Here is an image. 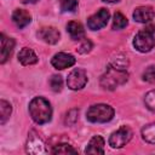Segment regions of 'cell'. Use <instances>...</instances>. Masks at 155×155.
<instances>
[{"label": "cell", "instance_id": "6da1fadb", "mask_svg": "<svg viewBox=\"0 0 155 155\" xmlns=\"http://www.w3.org/2000/svg\"><path fill=\"white\" fill-rule=\"evenodd\" d=\"M28 109L31 119L39 125L47 124L52 119V107L44 97H34L30 101Z\"/></svg>", "mask_w": 155, "mask_h": 155}, {"label": "cell", "instance_id": "7a4b0ae2", "mask_svg": "<svg viewBox=\"0 0 155 155\" xmlns=\"http://www.w3.org/2000/svg\"><path fill=\"white\" fill-rule=\"evenodd\" d=\"M128 80V73L126 69H119L113 65H109L105 70V73L101 76V86L104 90L114 91L119 86L126 84Z\"/></svg>", "mask_w": 155, "mask_h": 155}, {"label": "cell", "instance_id": "3957f363", "mask_svg": "<svg viewBox=\"0 0 155 155\" xmlns=\"http://www.w3.org/2000/svg\"><path fill=\"white\" fill-rule=\"evenodd\" d=\"M114 114L115 110L113 107H110L109 104L98 103L88 108L86 113V119L93 124H104V122H109L114 117Z\"/></svg>", "mask_w": 155, "mask_h": 155}, {"label": "cell", "instance_id": "277c9868", "mask_svg": "<svg viewBox=\"0 0 155 155\" xmlns=\"http://www.w3.org/2000/svg\"><path fill=\"white\" fill-rule=\"evenodd\" d=\"M133 46L142 53L151 51L155 46V25H148L145 29L139 30L133 38Z\"/></svg>", "mask_w": 155, "mask_h": 155}, {"label": "cell", "instance_id": "5b68a950", "mask_svg": "<svg viewBox=\"0 0 155 155\" xmlns=\"http://www.w3.org/2000/svg\"><path fill=\"white\" fill-rule=\"evenodd\" d=\"M133 133L128 126H121L115 132H113L109 137V145L113 149H120L125 147L132 138Z\"/></svg>", "mask_w": 155, "mask_h": 155}, {"label": "cell", "instance_id": "8992f818", "mask_svg": "<svg viewBox=\"0 0 155 155\" xmlns=\"http://www.w3.org/2000/svg\"><path fill=\"white\" fill-rule=\"evenodd\" d=\"M25 151L31 155H40L47 151L44 140L41 139V137H39V134L35 131H30L28 134V139L25 143Z\"/></svg>", "mask_w": 155, "mask_h": 155}, {"label": "cell", "instance_id": "52a82bcc", "mask_svg": "<svg viewBox=\"0 0 155 155\" xmlns=\"http://www.w3.org/2000/svg\"><path fill=\"white\" fill-rule=\"evenodd\" d=\"M86 84H87V74L81 68L74 69L73 71H70V74L67 78V85L73 91L84 88L86 86Z\"/></svg>", "mask_w": 155, "mask_h": 155}, {"label": "cell", "instance_id": "ba28073f", "mask_svg": "<svg viewBox=\"0 0 155 155\" xmlns=\"http://www.w3.org/2000/svg\"><path fill=\"white\" fill-rule=\"evenodd\" d=\"M110 13L107 8L102 7L99 8L96 13H93L92 16H90L87 18V27L91 30H99L102 28H104L109 21Z\"/></svg>", "mask_w": 155, "mask_h": 155}, {"label": "cell", "instance_id": "9c48e42d", "mask_svg": "<svg viewBox=\"0 0 155 155\" xmlns=\"http://www.w3.org/2000/svg\"><path fill=\"white\" fill-rule=\"evenodd\" d=\"M75 57L70 53H65V52H58L56 53L52 59H51V64L53 68L58 69V70H62V69H65V68H70L75 64Z\"/></svg>", "mask_w": 155, "mask_h": 155}, {"label": "cell", "instance_id": "30bf717a", "mask_svg": "<svg viewBox=\"0 0 155 155\" xmlns=\"http://www.w3.org/2000/svg\"><path fill=\"white\" fill-rule=\"evenodd\" d=\"M38 36L44 42L50 44V45H54L59 41L61 34H59L58 29H56L54 27H42L41 29H39Z\"/></svg>", "mask_w": 155, "mask_h": 155}, {"label": "cell", "instance_id": "8fae6325", "mask_svg": "<svg viewBox=\"0 0 155 155\" xmlns=\"http://www.w3.org/2000/svg\"><path fill=\"white\" fill-rule=\"evenodd\" d=\"M133 19L138 23H149L155 17V11L151 6H139L133 11Z\"/></svg>", "mask_w": 155, "mask_h": 155}, {"label": "cell", "instance_id": "7c38bea8", "mask_svg": "<svg viewBox=\"0 0 155 155\" xmlns=\"http://www.w3.org/2000/svg\"><path fill=\"white\" fill-rule=\"evenodd\" d=\"M0 41H1V54H0V63L4 64L6 61L11 57L12 51L15 48V40L12 38L6 36L5 34L0 35Z\"/></svg>", "mask_w": 155, "mask_h": 155}, {"label": "cell", "instance_id": "4fadbf2b", "mask_svg": "<svg viewBox=\"0 0 155 155\" xmlns=\"http://www.w3.org/2000/svg\"><path fill=\"white\" fill-rule=\"evenodd\" d=\"M12 22L19 28H24L27 27L30 22H31V15L29 13V11L23 10V8H17L13 11L12 13Z\"/></svg>", "mask_w": 155, "mask_h": 155}, {"label": "cell", "instance_id": "5bb4252c", "mask_svg": "<svg viewBox=\"0 0 155 155\" xmlns=\"http://www.w3.org/2000/svg\"><path fill=\"white\" fill-rule=\"evenodd\" d=\"M86 154H104V139L102 136H93L86 149H85Z\"/></svg>", "mask_w": 155, "mask_h": 155}, {"label": "cell", "instance_id": "9a60e30c", "mask_svg": "<svg viewBox=\"0 0 155 155\" xmlns=\"http://www.w3.org/2000/svg\"><path fill=\"white\" fill-rule=\"evenodd\" d=\"M67 31H68L70 39L74 41L82 40L85 36V29L80 22H75V21L69 22L67 24Z\"/></svg>", "mask_w": 155, "mask_h": 155}, {"label": "cell", "instance_id": "2e32d148", "mask_svg": "<svg viewBox=\"0 0 155 155\" xmlns=\"http://www.w3.org/2000/svg\"><path fill=\"white\" fill-rule=\"evenodd\" d=\"M18 62L23 65H33L38 63V56L31 48L23 47L18 53Z\"/></svg>", "mask_w": 155, "mask_h": 155}, {"label": "cell", "instance_id": "e0dca14e", "mask_svg": "<svg viewBox=\"0 0 155 155\" xmlns=\"http://www.w3.org/2000/svg\"><path fill=\"white\" fill-rule=\"evenodd\" d=\"M142 138L150 144H155V122L148 124L142 128Z\"/></svg>", "mask_w": 155, "mask_h": 155}, {"label": "cell", "instance_id": "ac0fdd59", "mask_svg": "<svg viewBox=\"0 0 155 155\" xmlns=\"http://www.w3.org/2000/svg\"><path fill=\"white\" fill-rule=\"evenodd\" d=\"M11 113H12L11 104L8 102H6L5 99H1L0 101V124L1 125H4L7 121V119L11 115Z\"/></svg>", "mask_w": 155, "mask_h": 155}, {"label": "cell", "instance_id": "d6986e66", "mask_svg": "<svg viewBox=\"0 0 155 155\" xmlns=\"http://www.w3.org/2000/svg\"><path fill=\"white\" fill-rule=\"evenodd\" d=\"M127 18L121 13V12H115L114 17H113V29L114 30H119V29H124L127 25Z\"/></svg>", "mask_w": 155, "mask_h": 155}, {"label": "cell", "instance_id": "ffe728a7", "mask_svg": "<svg viewBox=\"0 0 155 155\" xmlns=\"http://www.w3.org/2000/svg\"><path fill=\"white\" fill-rule=\"evenodd\" d=\"M109 65H113V67L119 68V69H126V68L128 67V59H127V57H126L125 54L117 53L116 57L111 58Z\"/></svg>", "mask_w": 155, "mask_h": 155}, {"label": "cell", "instance_id": "44dd1931", "mask_svg": "<svg viewBox=\"0 0 155 155\" xmlns=\"http://www.w3.org/2000/svg\"><path fill=\"white\" fill-rule=\"evenodd\" d=\"M52 153H53V154H76L78 150L74 149L70 144L61 143V144H57V145L53 147Z\"/></svg>", "mask_w": 155, "mask_h": 155}, {"label": "cell", "instance_id": "7402d4cb", "mask_svg": "<svg viewBox=\"0 0 155 155\" xmlns=\"http://www.w3.org/2000/svg\"><path fill=\"white\" fill-rule=\"evenodd\" d=\"M59 6L63 12H74L78 8V0H59Z\"/></svg>", "mask_w": 155, "mask_h": 155}, {"label": "cell", "instance_id": "603a6c76", "mask_svg": "<svg viewBox=\"0 0 155 155\" xmlns=\"http://www.w3.org/2000/svg\"><path fill=\"white\" fill-rule=\"evenodd\" d=\"M144 104L150 111L155 113V90L149 91L144 96Z\"/></svg>", "mask_w": 155, "mask_h": 155}, {"label": "cell", "instance_id": "cb8c5ba5", "mask_svg": "<svg viewBox=\"0 0 155 155\" xmlns=\"http://www.w3.org/2000/svg\"><path fill=\"white\" fill-rule=\"evenodd\" d=\"M50 86L52 88L53 92H59L62 91V87H63V80H62V76L61 75H52L50 78Z\"/></svg>", "mask_w": 155, "mask_h": 155}, {"label": "cell", "instance_id": "d4e9b609", "mask_svg": "<svg viewBox=\"0 0 155 155\" xmlns=\"http://www.w3.org/2000/svg\"><path fill=\"white\" fill-rule=\"evenodd\" d=\"M143 80L150 84H155V65H149L143 73Z\"/></svg>", "mask_w": 155, "mask_h": 155}, {"label": "cell", "instance_id": "484cf974", "mask_svg": "<svg viewBox=\"0 0 155 155\" xmlns=\"http://www.w3.org/2000/svg\"><path fill=\"white\" fill-rule=\"evenodd\" d=\"M78 115H79V110H78V109H71V110H69V111L67 113V116H65V120H64L65 125L73 126V125L78 121V117H79Z\"/></svg>", "mask_w": 155, "mask_h": 155}, {"label": "cell", "instance_id": "4316f807", "mask_svg": "<svg viewBox=\"0 0 155 155\" xmlns=\"http://www.w3.org/2000/svg\"><path fill=\"white\" fill-rule=\"evenodd\" d=\"M92 47H93L92 42H91L90 40L85 39V40L80 44V46L78 47V52H79V53H81V54H85V53H88V52L92 50Z\"/></svg>", "mask_w": 155, "mask_h": 155}, {"label": "cell", "instance_id": "83f0119b", "mask_svg": "<svg viewBox=\"0 0 155 155\" xmlns=\"http://www.w3.org/2000/svg\"><path fill=\"white\" fill-rule=\"evenodd\" d=\"M38 0H24V2L25 4H35Z\"/></svg>", "mask_w": 155, "mask_h": 155}, {"label": "cell", "instance_id": "f1b7e54d", "mask_svg": "<svg viewBox=\"0 0 155 155\" xmlns=\"http://www.w3.org/2000/svg\"><path fill=\"white\" fill-rule=\"evenodd\" d=\"M102 1H104V2H110V4H113V2H117L119 0H102Z\"/></svg>", "mask_w": 155, "mask_h": 155}]
</instances>
